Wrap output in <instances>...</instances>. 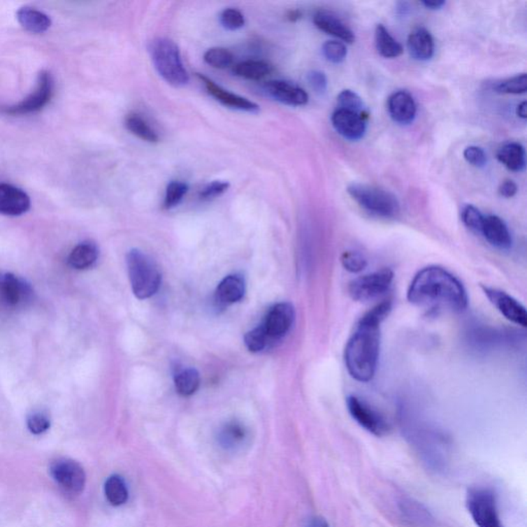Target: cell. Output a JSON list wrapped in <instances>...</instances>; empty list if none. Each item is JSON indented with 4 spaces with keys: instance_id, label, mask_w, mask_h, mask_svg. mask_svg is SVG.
<instances>
[{
    "instance_id": "f1b7e54d",
    "label": "cell",
    "mask_w": 527,
    "mask_h": 527,
    "mask_svg": "<svg viewBox=\"0 0 527 527\" xmlns=\"http://www.w3.org/2000/svg\"><path fill=\"white\" fill-rule=\"evenodd\" d=\"M233 73L246 80H260L272 73V66L265 61L247 60L235 65Z\"/></svg>"
},
{
    "instance_id": "836d02e7",
    "label": "cell",
    "mask_w": 527,
    "mask_h": 527,
    "mask_svg": "<svg viewBox=\"0 0 527 527\" xmlns=\"http://www.w3.org/2000/svg\"><path fill=\"white\" fill-rule=\"evenodd\" d=\"M233 60H234V57L232 53L225 48H211L204 54V61L213 68H228L233 64Z\"/></svg>"
},
{
    "instance_id": "e575fe53",
    "label": "cell",
    "mask_w": 527,
    "mask_h": 527,
    "mask_svg": "<svg viewBox=\"0 0 527 527\" xmlns=\"http://www.w3.org/2000/svg\"><path fill=\"white\" fill-rule=\"evenodd\" d=\"M188 189L189 186L186 182L180 180L170 182L165 192L164 208L170 209L178 205L184 199Z\"/></svg>"
},
{
    "instance_id": "e0dca14e",
    "label": "cell",
    "mask_w": 527,
    "mask_h": 527,
    "mask_svg": "<svg viewBox=\"0 0 527 527\" xmlns=\"http://www.w3.org/2000/svg\"><path fill=\"white\" fill-rule=\"evenodd\" d=\"M31 202L29 196L17 187L0 184V213L1 215H22L29 210Z\"/></svg>"
},
{
    "instance_id": "bcb514c9",
    "label": "cell",
    "mask_w": 527,
    "mask_h": 527,
    "mask_svg": "<svg viewBox=\"0 0 527 527\" xmlns=\"http://www.w3.org/2000/svg\"><path fill=\"white\" fill-rule=\"evenodd\" d=\"M518 187L513 180H505L500 188H498V193L502 197L512 198L517 194Z\"/></svg>"
},
{
    "instance_id": "f546056e",
    "label": "cell",
    "mask_w": 527,
    "mask_h": 527,
    "mask_svg": "<svg viewBox=\"0 0 527 527\" xmlns=\"http://www.w3.org/2000/svg\"><path fill=\"white\" fill-rule=\"evenodd\" d=\"M106 498L112 506L120 507L127 503L129 492L125 481L119 475H113L104 484Z\"/></svg>"
},
{
    "instance_id": "6da1fadb",
    "label": "cell",
    "mask_w": 527,
    "mask_h": 527,
    "mask_svg": "<svg viewBox=\"0 0 527 527\" xmlns=\"http://www.w3.org/2000/svg\"><path fill=\"white\" fill-rule=\"evenodd\" d=\"M391 310L385 300L366 313L348 339L344 352L346 369L359 382H369L375 376L380 354V324Z\"/></svg>"
},
{
    "instance_id": "ee69618b",
    "label": "cell",
    "mask_w": 527,
    "mask_h": 527,
    "mask_svg": "<svg viewBox=\"0 0 527 527\" xmlns=\"http://www.w3.org/2000/svg\"><path fill=\"white\" fill-rule=\"evenodd\" d=\"M463 158L472 166L478 167V168H482L487 163L486 152L483 151V149H481V147H476V145L468 147L463 151Z\"/></svg>"
},
{
    "instance_id": "1f68e13d",
    "label": "cell",
    "mask_w": 527,
    "mask_h": 527,
    "mask_svg": "<svg viewBox=\"0 0 527 527\" xmlns=\"http://www.w3.org/2000/svg\"><path fill=\"white\" fill-rule=\"evenodd\" d=\"M200 375L197 370L186 369L176 374L175 387L180 395L189 396L199 389Z\"/></svg>"
},
{
    "instance_id": "681fc988",
    "label": "cell",
    "mask_w": 527,
    "mask_h": 527,
    "mask_svg": "<svg viewBox=\"0 0 527 527\" xmlns=\"http://www.w3.org/2000/svg\"><path fill=\"white\" fill-rule=\"evenodd\" d=\"M527 104L526 101L521 102L518 104L517 108H516V115L520 119L526 120L527 117Z\"/></svg>"
},
{
    "instance_id": "5b68a950",
    "label": "cell",
    "mask_w": 527,
    "mask_h": 527,
    "mask_svg": "<svg viewBox=\"0 0 527 527\" xmlns=\"http://www.w3.org/2000/svg\"><path fill=\"white\" fill-rule=\"evenodd\" d=\"M347 193L370 215L394 219L400 213V203L396 196L378 187L356 182L348 186Z\"/></svg>"
},
{
    "instance_id": "83f0119b",
    "label": "cell",
    "mask_w": 527,
    "mask_h": 527,
    "mask_svg": "<svg viewBox=\"0 0 527 527\" xmlns=\"http://www.w3.org/2000/svg\"><path fill=\"white\" fill-rule=\"evenodd\" d=\"M375 43L377 51L384 58L393 59L403 54V45L396 41L389 34V30L382 25H377L375 30Z\"/></svg>"
},
{
    "instance_id": "d590c367",
    "label": "cell",
    "mask_w": 527,
    "mask_h": 527,
    "mask_svg": "<svg viewBox=\"0 0 527 527\" xmlns=\"http://www.w3.org/2000/svg\"><path fill=\"white\" fill-rule=\"evenodd\" d=\"M339 108L359 113H368L363 99L352 90H344L337 97Z\"/></svg>"
},
{
    "instance_id": "4316f807",
    "label": "cell",
    "mask_w": 527,
    "mask_h": 527,
    "mask_svg": "<svg viewBox=\"0 0 527 527\" xmlns=\"http://www.w3.org/2000/svg\"><path fill=\"white\" fill-rule=\"evenodd\" d=\"M99 257V250L95 243H82L73 248L68 257V264L76 270L92 267Z\"/></svg>"
},
{
    "instance_id": "3957f363",
    "label": "cell",
    "mask_w": 527,
    "mask_h": 527,
    "mask_svg": "<svg viewBox=\"0 0 527 527\" xmlns=\"http://www.w3.org/2000/svg\"><path fill=\"white\" fill-rule=\"evenodd\" d=\"M149 51L154 68L169 85L180 88L188 84V71L182 63L180 48L173 41L167 38H154Z\"/></svg>"
},
{
    "instance_id": "ab89813d",
    "label": "cell",
    "mask_w": 527,
    "mask_h": 527,
    "mask_svg": "<svg viewBox=\"0 0 527 527\" xmlns=\"http://www.w3.org/2000/svg\"><path fill=\"white\" fill-rule=\"evenodd\" d=\"M341 263L344 269L352 273H359L363 271L368 265L367 259L363 254L358 252H352V250H348L342 254Z\"/></svg>"
},
{
    "instance_id": "ffe728a7",
    "label": "cell",
    "mask_w": 527,
    "mask_h": 527,
    "mask_svg": "<svg viewBox=\"0 0 527 527\" xmlns=\"http://www.w3.org/2000/svg\"><path fill=\"white\" fill-rule=\"evenodd\" d=\"M313 23L322 32H326V34L335 36L345 43H352L356 41L354 31L338 17L328 10H319L315 13Z\"/></svg>"
},
{
    "instance_id": "c3c4849f",
    "label": "cell",
    "mask_w": 527,
    "mask_h": 527,
    "mask_svg": "<svg viewBox=\"0 0 527 527\" xmlns=\"http://www.w3.org/2000/svg\"><path fill=\"white\" fill-rule=\"evenodd\" d=\"M422 6H424V8H428V10H440V8H443L444 6H445L446 2L442 1V0H437V1H422L421 2Z\"/></svg>"
},
{
    "instance_id": "d6986e66",
    "label": "cell",
    "mask_w": 527,
    "mask_h": 527,
    "mask_svg": "<svg viewBox=\"0 0 527 527\" xmlns=\"http://www.w3.org/2000/svg\"><path fill=\"white\" fill-rule=\"evenodd\" d=\"M480 235L484 237L489 245L498 250H509L513 243L508 226L496 215L484 217Z\"/></svg>"
},
{
    "instance_id": "d4e9b609",
    "label": "cell",
    "mask_w": 527,
    "mask_h": 527,
    "mask_svg": "<svg viewBox=\"0 0 527 527\" xmlns=\"http://www.w3.org/2000/svg\"><path fill=\"white\" fill-rule=\"evenodd\" d=\"M248 439V432L240 422L231 421L226 424L219 433V445L226 450H237L245 446Z\"/></svg>"
},
{
    "instance_id": "5bb4252c",
    "label": "cell",
    "mask_w": 527,
    "mask_h": 527,
    "mask_svg": "<svg viewBox=\"0 0 527 527\" xmlns=\"http://www.w3.org/2000/svg\"><path fill=\"white\" fill-rule=\"evenodd\" d=\"M34 291L29 283L12 273L3 274L0 284V300L10 307L24 306L31 301Z\"/></svg>"
},
{
    "instance_id": "f6af8a7d",
    "label": "cell",
    "mask_w": 527,
    "mask_h": 527,
    "mask_svg": "<svg viewBox=\"0 0 527 527\" xmlns=\"http://www.w3.org/2000/svg\"><path fill=\"white\" fill-rule=\"evenodd\" d=\"M307 80H308L309 85L311 88L319 93V94H324L328 89V78L322 71H312L307 75Z\"/></svg>"
},
{
    "instance_id": "9c48e42d",
    "label": "cell",
    "mask_w": 527,
    "mask_h": 527,
    "mask_svg": "<svg viewBox=\"0 0 527 527\" xmlns=\"http://www.w3.org/2000/svg\"><path fill=\"white\" fill-rule=\"evenodd\" d=\"M346 405L352 417L367 432L376 437H382L389 432V422L383 415L359 396H348Z\"/></svg>"
},
{
    "instance_id": "603a6c76",
    "label": "cell",
    "mask_w": 527,
    "mask_h": 527,
    "mask_svg": "<svg viewBox=\"0 0 527 527\" xmlns=\"http://www.w3.org/2000/svg\"><path fill=\"white\" fill-rule=\"evenodd\" d=\"M403 520L413 527H431L433 517L428 510L412 498H402L398 503Z\"/></svg>"
},
{
    "instance_id": "7c38bea8",
    "label": "cell",
    "mask_w": 527,
    "mask_h": 527,
    "mask_svg": "<svg viewBox=\"0 0 527 527\" xmlns=\"http://www.w3.org/2000/svg\"><path fill=\"white\" fill-rule=\"evenodd\" d=\"M295 308L291 303L274 305L266 315L262 328L269 340H280L287 336L295 322Z\"/></svg>"
},
{
    "instance_id": "4dcf8cb0",
    "label": "cell",
    "mask_w": 527,
    "mask_h": 527,
    "mask_svg": "<svg viewBox=\"0 0 527 527\" xmlns=\"http://www.w3.org/2000/svg\"><path fill=\"white\" fill-rule=\"evenodd\" d=\"M125 126L133 135L147 143H156L159 141V135L157 132L143 117L136 113H130L126 117Z\"/></svg>"
},
{
    "instance_id": "8992f818",
    "label": "cell",
    "mask_w": 527,
    "mask_h": 527,
    "mask_svg": "<svg viewBox=\"0 0 527 527\" xmlns=\"http://www.w3.org/2000/svg\"><path fill=\"white\" fill-rule=\"evenodd\" d=\"M468 511L477 527H505L498 512L496 493L486 487H472L465 500Z\"/></svg>"
},
{
    "instance_id": "d6a6232c",
    "label": "cell",
    "mask_w": 527,
    "mask_h": 527,
    "mask_svg": "<svg viewBox=\"0 0 527 527\" xmlns=\"http://www.w3.org/2000/svg\"><path fill=\"white\" fill-rule=\"evenodd\" d=\"M493 90L494 92L500 93V94H524L527 90L526 75L521 73V75L500 80L494 84Z\"/></svg>"
},
{
    "instance_id": "8d00e7d4",
    "label": "cell",
    "mask_w": 527,
    "mask_h": 527,
    "mask_svg": "<svg viewBox=\"0 0 527 527\" xmlns=\"http://www.w3.org/2000/svg\"><path fill=\"white\" fill-rule=\"evenodd\" d=\"M484 217L485 215L474 205H465L461 210V219L463 224L476 234H480Z\"/></svg>"
},
{
    "instance_id": "60d3db41",
    "label": "cell",
    "mask_w": 527,
    "mask_h": 527,
    "mask_svg": "<svg viewBox=\"0 0 527 527\" xmlns=\"http://www.w3.org/2000/svg\"><path fill=\"white\" fill-rule=\"evenodd\" d=\"M222 25L228 30H238L243 28L245 24V16L240 10L236 8H226L221 14Z\"/></svg>"
},
{
    "instance_id": "44dd1931",
    "label": "cell",
    "mask_w": 527,
    "mask_h": 527,
    "mask_svg": "<svg viewBox=\"0 0 527 527\" xmlns=\"http://www.w3.org/2000/svg\"><path fill=\"white\" fill-rule=\"evenodd\" d=\"M245 278L238 274L229 275L217 285L215 301L222 306L234 304L240 301L245 295Z\"/></svg>"
},
{
    "instance_id": "74e56055",
    "label": "cell",
    "mask_w": 527,
    "mask_h": 527,
    "mask_svg": "<svg viewBox=\"0 0 527 527\" xmlns=\"http://www.w3.org/2000/svg\"><path fill=\"white\" fill-rule=\"evenodd\" d=\"M322 54L326 57V60L334 64H339L345 60L347 56V49L341 41H330L322 45Z\"/></svg>"
},
{
    "instance_id": "52a82bcc",
    "label": "cell",
    "mask_w": 527,
    "mask_h": 527,
    "mask_svg": "<svg viewBox=\"0 0 527 527\" xmlns=\"http://www.w3.org/2000/svg\"><path fill=\"white\" fill-rule=\"evenodd\" d=\"M394 278L395 274L391 269H382L366 274L349 283L348 293L354 301H371L389 291Z\"/></svg>"
},
{
    "instance_id": "8fae6325",
    "label": "cell",
    "mask_w": 527,
    "mask_h": 527,
    "mask_svg": "<svg viewBox=\"0 0 527 527\" xmlns=\"http://www.w3.org/2000/svg\"><path fill=\"white\" fill-rule=\"evenodd\" d=\"M481 289H482L483 293L485 294L489 302L493 305L494 308H496V310L503 317H506L507 319L517 324V326L526 328L527 326V312L526 307L521 303L510 296L506 291H500V289L485 287V285H482Z\"/></svg>"
},
{
    "instance_id": "7a4b0ae2",
    "label": "cell",
    "mask_w": 527,
    "mask_h": 527,
    "mask_svg": "<svg viewBox=\"0 0 527 527\" xmlns=\"http://www.w3.org/2000/svg\"><path fill=\"white\" fill-rule=\"evenodd\" d=\"M407 298L421 308L461 312L468 307L467 291L459 278L444 268L428 266L420 270L409 287Z\"/></svg>"
},
{
    "instance_id": "b9f144b4",
    "label": "cell",
    "mask_w": 527,
    "mask_h": 527,
    "mask_svg": "<svg viewBox=\"0 0 527 527\" xmlns=\"http://www.w3.org/2000/svg\"><path fill=\"white\" fill-rule=\"evenodd\" d=\"M50 426H51V421H50L49 417L43 413H34L28 417L27 428L30 433H34V435H41V433L47 432Z\"/></svg>"
},
{
    "instance_id": "484cf974",
    "label": "cell",
    "mask_w": 527,
    "mask_h": 527,
    "mask_svg": "<svg viewBox=\"0 0 527 527\" xmlns=\"http://www.w3.org/2000/svg\"><path fill=\"white\" fill-rule=\"evenodd\" d=\"M17 19L27 31L32 34H43L47 31L52 23L51 19L45 13L28 6L20 8L17 13Z\"/></svg>"
},
{
    "instance_id": "7dc6e473",
    "label": "cell",
    "mask_w": 527,
    "mask_h": 527,
    "mask_svg": "<svg viewBox=\"0 0 527 527\" xmlns=\"http://www.w3.org/2000/svg\"><path fill=\"white\" fill-rule=\"evenodd\" d=\"M305 527H331L324 518L320 517V516H315V517L311 518L308 520Z\"/></svg>"
},
{
    "instance_id": "f35d334b",
    "label": "cell",
    "mask_w": 527,
    "mask_h": 527,
    "mask_svg": "<svg viewBox=\"0 0 527 527\" xmlns=\"http://www.w3.org/2000/svg\"><path fill=\"white\" fill-rule=\"evenodd\" d=\"M269 341L270 340L266 335L265 331L263 330L262 326L250 331V332L246 333L245 336L246 347L252 352H262L263 349H265Z\"/></svg>"
},
{
    "instance_id": "30bf717a",
    "label": "cell",
    "mask_w": 527,
    "mask_h": 527,
    "mask_svg": "<svg viewBox=\"0 0 527 527\" xmlns=\"http://www.w3.org/2000/svg\"><path fill=\"white\" fill-rule=\"evenodd\" d=\"M50 472L54 480L71 494H80L86 486L84 468L71 459H58L52 463Z\"/></svg>"
},
{
    "instance_id": "277c9868",
    "label": "cell",
    "mask_w": 527,
    "mask_h": 527,
    "mask_svg": "<svg viewBox=\"0 0 527 527\" xmlns=\"http://www.w3.org/2000/svg\"><path fill=\"white\" fill-rule=\"evenodd\" d=\"M128 273L132 291L138 299L152 297L161 284V274L156 263L145 252L131 250L127 254Z\"/></svg>"
},
{
    "instance_id": "ac0fdd59",
    "label": "cell",
    "mask_w": 527,
    "mask_h": 527,
    "mask_svg": "<svg viewBox=\"0 0 527 527\" xmlns=\"http://www.w3.org/2000/svg\"><path fill=\"white\" fill-rule=\"evenodd\" d=\"M387 110L391 119L400 125L412 123L417 113L414 98L407 91H398L389 96Z\"/></svg>"
},
{
    "instance_id": "9a60e30c",
    "label": "cell",
    "mask_w": 527,
    "mask_h": 527,
    "mask_svg": "<svg viewBox=\"0 0 527 527\" xmlns=\"http://www.w3.org/2000/svg\"><path fill=\"white\" fill-rule=\"evenodd\" d=\"M197 76L205 87L208 94L212 96L217 101L221 102L223 106H228L233 110L246 113H256L260 110L258 104L250 101L247 98L229 92L228 90H225L219 85L215 84L208 76L200 75V73H198Z\"/></svg>"
},
{
    "instance_id": "7bdbcfd3",
    "label": "cell",
    "mask_w": 527,
    "mask_h": 527,
    "mask_svg": "<svg viewBox=\"0 0 527 527\" xmlns=\"http://www.w3.org/2000/svg\"><path fill=\"white\" fill-rule=\"evenodd\" d=\"M229 188H230L229 182H222V180H215V182H209L203 189H201L199 197L202 200L215 199V198L219 197V196L226 193Z\"/></svg>"
},
{
    "instance_id": "816d5d0a",
    "label": "cell",
    "mask_w": 527,
    "mask_h": 527,
    "mask_svg": "<svg viewBox=\"0 0 527 527\" xmlns=\"http://www.w3.org/2000/svg\"><path fill=\"white\" fill-rule=\"evenodd\" d=\"M2 278H3V274L0 273V284H1Z\"/></svg>"
},
{
    "instance_id": "cb8c5ba5",
    "label": "cell",
    "mask_w": 527,
    "mask_h": 527,
    "mask_svg": "<svg viewBox=\"0 0 527 527\" xmlns=\"http://www.w3.org/2000/svg\"><path fill=\"white\" fill-rule=\"evenodd\" d=\"M496 159L510 171L521 172L526 168V150L519 143H507L498 149Z\"/></svg>"
},
{
    "instance_id": "ba28073f",
    "label": "cell",
    "mask_w": 527,
    "mask_h": 527,
    "mask_svg": "<svg viewBox=\"0 0 527 527\" xmlns=\"http://www.w3.org/2000/svg\"><path fill=\"white\" fill-rule=\"evenodd\" d=\"M53 92L54 82L51 73L48 71H41L39 73L36 90L20 103L2 108L1 112L10 115H27V113L39 112L51 101Z\"/></svg>"
},
{
    "instance_id": "7402d4cb",
    "label": "cell",
    "mask_w": 527,
    "mask_h": 527,
    "mask_svg": "<svg viewBox=\"0 0 527 527\" xmlns=\"http://www.w3.org/2000/svg\"><path fill=\"white\" fill-rule=\"evenodd\" d=\"M409 54L414 60L428 61L435 53V43L431 32L418 27L411 32L407 41Z\"/></svg>"
},
{
    "instance_id": "2e32d148",
    "label": "cell",
    "mask_w": 527,
    "mask_h": 527,
    "mask_svg": "<svg viewBox=\"0 0 527 527\" xmlns=\"http://www.w3.org/2000/svg\"><path fill=\"white\" fill-rule=\"evenodd\" d=\"M264 91L276 101L291 106L308 103L309 96L301 87L287 80H271L264 85Z\"/></svg>"
},
{
    "instance_id": "4fadbf2b",
    "label": "cell",
    "mask_w": 527,
    "mask_h": 527,
    "mask_svg": "<svg viewBox=\"0 0 527 527\" xmlns=\"http://www.w3.org/2000/svg\"><path fill=\"white\" fill-rule=\"evenodd\" d=\"M369 113H359L352 110H335L332 115V124L335 130L344 138L358 141L365 136Z\"/></svg>"
},
{
    "instance_id": "f907efd6",
    "label": "cell",
    "mask_w": 527,
    "mask_h": 527,
    "mask_svg": "<svg viewBox=\"0 0 527 527\" xmlns=\"http://www.w3.org/2000/svg\"><path fill=\"white\" fill-rule=\"evenodd\" d=\"M287 18L289 21L297 22L298 20L302 18V12L299 10H289V12L287 13Z\"/></svg>"
}]
</instances>
